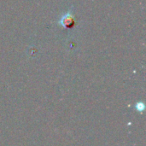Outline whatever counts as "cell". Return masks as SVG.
<instances>
[{
	"mask_svg": "<svg viewBox=\"0 0 146 146\" xmlns=\"http://www.w3.org/2000/svg\"><path fill=\"white\" fill-rule=\"evenodd\" d=\"M62 21H63V23H62L63 26H65L66 27H70V26H72V23L74 21V18L72 17V15H68Z\"/></svg>",
	"mask_w": 146,
	"mask_h": 146,
	"instance_id": "6da1fadb",
	"label": "cell"
}]
</instances>
